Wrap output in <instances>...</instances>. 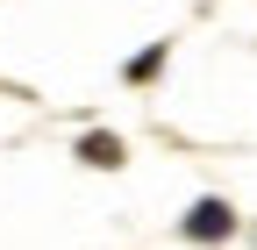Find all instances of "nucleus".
<instances>
[{
  "instance_id": "1",
  "label": "nucleus",
  "mask_w": 257,
  "mask_h": 250,
  "mask_svg": "<svg viewBox=\"0 0 257 250\" xmlns=\"http://www.w3.org/2000/svg\"><path fill=\"white\" fill-rule=\"evenodd\" d=\"M186 236H193V243H214V236H229V207H221V200H200V207L186 214Z\"/></svg>"
},
{
  "instance_id": "2",
  "label": "nucleus",
  "mask_w": 257,
  "mask_h": 250,
  "mask_svg": "<svg viewBox=\"0 0 257 250\" xmlns=\"http://www.w3.org/2000/svg\"><path fill=\"white\" fill-rule=\"evenodd\" d=\"M79 158H86V165H121V143H114V136H86Z\"/></svg>"
}]
</instances>
